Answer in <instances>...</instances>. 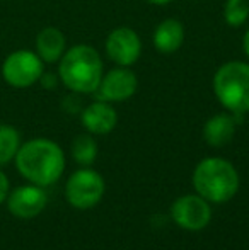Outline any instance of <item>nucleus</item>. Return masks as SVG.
<instances>
[{
    "instance_id": "nucleus-1",
    "label": "nucleus",
    "mask_w": 249,
    "mask_h": 250,
    "mask_svg": "<svg viewBox=\"0 0 249 250\" xmlns=\"http://www.w3.org/2000/svg\"><path fill=\"white\" fill-rule=\"evenodd\" d=\"M16 167L31 184L45 188L60 179L65 168V155L51 140L34 138L19 146L16 153Z\"/></svg>"
},
{
    "instance_id": "nucleus-2",
    "label": "nucleus",
    "mask_w": 249,
    "mask_h": 250,
    "mask_svg": "<svg viewBox=\"0 0 249 250\" xmlns=\"http://www.w3.org/2000/svg\"><path fill=\"white\" fill-rule=\"evenodd\" d=\"M62 82L75 94H94L103 79V62L92 46L77 44L60 58Z\"/></svg>"
},
{
    "instance_id": "nucleus-3",
    "label": "nucleus",
    "mask_w": 249,
    "mask_h": 250,
    "mask_svg": "<svg viewBox=\"0 0 249 250\" xmlns=\"http://www.w3.org/2000/svg\"><path fill=\"white\" fill-rule=\"evenodd\" d=\"M239 174L230 162L219 157L202 160L193 172V188L196 194L208 203H227L239 191Z\"/></svg>"
},
{
    "instance_id": "nucleus-4",
    "label": "nucleus",
    "mask_w": 249,
    "mask_h": 250,
    "mask_svg": "<svg viewBox=\"0 0 249 250\" xmlns=\"http://www.w3.org/2000/svg\"><path fill=\"white\" fill-rule=\"evenodd\" d=\"M213 90L220 104L234 114L249 111V63L229 62L217 70Z\"/></svg>"
},
{
    "instance_id": "nucleus-5",
    "label": "nucleus",
    "mask_w": 249,
    "mask_h": 250,
    "mask_svg": "<svg viewBox=\"0 0 249 250\" xmlns=\"http://www.w3.org/2000/svg\"><path fill=\"white\" fill-rule=\"evenodd\" d=\"M45 62L38 53L29 50H17L7 55L2 63V77L10 87L27 89L41 79Z\"/></svg>"
},
{
    "instance_id": "nucleus-6",
    "label": "nucleus",
    "mask_w": 249,
    "mask_h": 250,
    "mask_svg": "<svg viewBox=\"0 0 249 250\" xmlns=\"http://www.w3.org/2000/svg\"><path fill=\"white\" fill-rule=\"evenodd\" d=\"M104 179L91 168H80L68 177L65 186L67 201L77 209L96 206L104 196Z\"/></svg>"
},
{
    "instance_id": "nucleus-7",
    "label": "nucleus",
    "mask_w": 249,
    "mask_h": 250,
    "mask_svg": "<svg viewBox=\"0 0 249 250\" xmlns=\"http://www.w3.org/2000/svg\"><path fill=\"white\" fill-rule=\"evenodd\" d=\"M171 216L180 228L188 231H200L212 220V208L206 199L198 194L181 196L173 203Z\"/></svg>"
},
{
    "instance_id": "nucleus-8",
    "label": "nucleus",
    "mask_w": 249,
    "mask_h": 250,
    "mask_svg": "<svg viewBox=\"0 0 249 250\" xmlns=\"http://www.w3.org/2000/svg\"><path fill=\"white\" fill-rule=\"evenodd\" d=\"M138 80L136 75L128 70V66H118L103 75L99 87L96 89L97 101L104 102H123L136 92Z\"/></svg>"
},
{
    "instance_id": "nucleus-9",
    "label": "nucleus",
    "mask_w": 249,
    "mask_h": 250,
    "mask_svg": "<svg viewBox=\"0 0 249 250\" xmlns=\"http://www.w3.org/2000/svg\"><path fill=\"white\" fill-rule=\"evenodd\" d=\"M142 43L138 34L130 27H116L106 40V55L118 66H130L138 60Z\"/></svg>"
},
{
    "instance_id": "nucleus-10",
    "label": "nucleus",
    "mask_w": 249,
    "mask_h": 250,
    "mask_svg": "<svg viewBox=\"0 0 249 250\" xmlns=\"http://www.w3.org/2000/svg\"><path fill=\"white\" fill-rule=\"evenodd\" d=\"M7 206H9V211L14 216L29 220V218L38 216L45 209V206H46V194L36 184L21 186V188L14 189L12 192H9Z\"/></svg>"
},
{
    "instance_id": "nucleus-11",
    "label": "nucleus",
    "mask_w": 249,
    "mask_h": 250,
    "mask_svg": "<svg viewBox=\"0 0 249 250\" xmlns=\"http://www.w3.org/2000/svg\"><path fill=\"white\" fill-rule=\"evenodd\" d=\"M82 125L92 135H108L114 129L118 123V114L110 102L96 101L91 105H87L82 111Z\"/></svg>"
},
{
    "instance_id": "nucleus-12",
    "label": "nucleus",
    "mask_w": 249,
    "mask_h": 250,
    "mask_svg": "<svg viewBox=\"0 0 249 250\" xmlns=\"http://www.w3.org/2000/svg\"><path fill=\"white\" fill-rule=\"evenodd\" d=\"M65 36L58 27L48 26L36 36V53L45 63L60 62L65 53Z\"/></svg>"
},
{
    "instance_id": "nucleus-13",
    "label": "nucleus",
    "mask_w": 249,
    "mask_h": 250,
    "mask_svg": "<svg viewBox=\"0 0 249 250\" xmlns=\"http://www.w3.org/2000/svg\"><path fill=\"white\" fill-rule=\"evenodd\" d=\"M237 119L230 114H217L205 123L203 138L212 146H224L234 138Z\"/></svg>"
},
{
    "instance_id": "nucleus-14",
    "label": "nucleus",
    "mask_w": 249,
    "mask_h": 250,
    "mask_svg": "<svg viewBox=\"0 0 249 250\" xmlns=\"http://www.w3.org/2000/svg\"><path fill=\"white\" fill-rule=\"evenodd\" d=\"M184 41V27L180 21L166 19L154 31V46L160 53H174Z\"/></svg>"
},
{
    "instance_id": "nucleus-15",
    "label": "nucleus",
    "mask_w": 249,
    "mask_h": 250,
    "mask_svg": "<svg viewBox=\"0 0 249 250\" xmlns=\"http://www.w3.org/2000/svg\"><path fill=\"white\" fill-rule=\"evenodd\" d=\"M21 146V136L14 126L0 125V165L9 164Z\"/></svg>"
},
{
    "instance_id": "nucleus-16",
    "label": "nucleus",
    "mask_w": 249,
    "mask_h": 250,
    "mask_svg": "<svg viewBox=\"0 0 249 250\" xmlns=\"http://www.w3.org/2000/svg\"><path fill=\"white\" fill-rule=\"evenodd\" d=\"M72 155L77 164L91 165L97 157V143L91 135H79L72 142Z\"/></svg>"
},
{
    "instance_id": "nucleus-17",
    "label": "nucleus",
    "mask_w": 249,
    "mask_h": 250,
    "mask_svg": "<svg viewBox=\"0 0 249 250\" xmlns=\"http://www.w3.org/2000/svg\"><path fill=\"white\" fill-rule=\"evenodd\" d=\"M224 17L229 26H243L249 17V0H227L224 7Z\"/></svg>"
},
{
    "instance_id": "nucleus-18",
    "label": "nucleus",
    "mask_w": 249,
    "mask_h": 250,
    "mask_svg": "<svg viewBox=\"0 0 249 250\" xmlns=\"http://www.w3.org/2000/svg\"><path fill=\"white\" fill-rule=\"evenodd\" d=\"M7 196H9V179L0 170V204L7 199Z\"/></svg>"
},
{
    "instance_id": "nucleus-19",
    "label": "nucleus",
    "mask_w": 249,
    "mask_h": 250,
    "mask_svg": "<svg viewBox=\"0 0 249 250\" xmlns=\"http://www.w3.org/2000/svg\"><path fill=\"white\" fill-rule=\"evenodd\" d=\"M243 46H244V53H246V56L249 58V31L246 34H244V40H243Z\"/></svg>"
},
{
    "instance_id": "nucleus-20",
    "label": "nucleus",
    "mask_w": 249,
    "mask_h": 250,
    "mask_svg": "<svg viewBox=\"0 0 249 250\" xmlns=\"http://www.w3.org/2000/svg\"><path fill=\"white\" fill-rule=\"evenodd\" d=\"M147 2L154 3V5H166V3L173 2V0H147Z\"/></svg>"
}]
</instances>
